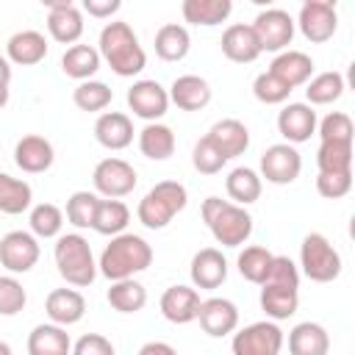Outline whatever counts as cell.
<instances>
[{
  "label": "cell",
  "instance_id": "41",
  "mask_svg": "<svg viewBox=\"0 0 355 355\" xmlns=\"http://www.w3.org/2000/svg\"><path fill=\"white\" fill-rule=\"evenodd\" d=\"M316 166L319 172H352V144L349 141H319Z\"/></svg>",
  "mask_w": 355,
  "mask_h": 355
},
{
  "label": "cell",
  "instance_id": "31",
  "mask_svg": "<svg viewBox=\"0 0 355 355\" xmlns=\"http://www.w3.org/2000/svg\"><path fill=\"white\" fill-rule=\"evenodd\" d=\"M233 11L230 0H183L180 3V14L186 22L191 25H202V28H214L222 25Z\"/></svg>",
  "mask_w": 355,
  "mask_h": 355
},
{
  "label": "cell",
  "instance_id": "10",
  "mask_svg": "<svg viewBox=\"0 0 355 355\" xmlns=\"http://www.w3.org/2000/svg\"><path fill=\"white\" fill-rule=\"evenodd\" d=\"M252 31H255V39L261 44V53L263 50L266 53H283V50H288L291 39H294V19L283 8H266L255 17Z\"/></svg>",
  "mask_w": 355,
  "mask_h": 355
},
{
  "label": "cell",
  "instance_id": "49",
  "mask_svg": "<svg viewBox=\"0 0 355 355\" xmlns=\"http://www.w3.org/2000/svg\"><path fill=\"white\" fill-rule=\"evenodd\" d=\"M263 283H277V286L300 288V269H297V263L288 255H275L272 258V266H269V275H266Z\"/></svg>",
  "mask_w": 355,
  "mask_h": 355
},
{
  "label": "cell",
  "instance_id": "36",
  "mask_svg": "<svg viewBox=\"0 0 355 355\" xmlns=\"http://www.w3.org/2000/svg\"><path fill=\"white\" fill-rule=\"evenodd\" d=\"M33 202V189L31 183L11 178L8 172H0V214L17 216L22 211H28Z\"/></svg>",
  "mask_w": 355,
  "mask_h": 355
},
{
  "label": "cell",
  "instance_id": "9",
  "mask_svg": "<svg viewBox=\"0 0 355 355\" xmlns=\"http://www.w3.org/2000/svg\"><path fill=\"white\" fill-rule=\"evenodd\" d=\"M294 25L313 44H322V42L333 39L336 31H338L336 3H330V0H305L300 6V14H297V22Z\"/></svg>",
  "mask_w": 355,
  "mask_h": 355
},
{
  "label": "cell",
  "instance_id": "4",
  "mask_svg": "<svg viewBox=\"0 0 355 355\" xmlns=\"http://www.w3.org/2000/svg\"><path fill=\"white\" fill-rule=\"evenodd\" d=\"M53 258H55V266H58V275L75 286V288H86L94 283L97 277V263H94V255H92V247H89V239L80 236V233H64L55 239V247H53Z\"/></svg>",
  "mask_w": 355,
  "mask_h": 355
},
{
  "label": "cell",
  "instance_id": "35",
  "mask_svg": "<svg viewBox=\"0 0 355 355\" xmlns=\"http://www.w3.org/2000/svg\"><path fill=\"white\" fill-rule=\"evenodd\" d=\"M105 300H108V305H111L114 311H119V313H139V311L147 305V288H144L139 280H133V277L116 280V283H111Z\"/></svg>",
  "mask_w": 355,
  "mask_h": 355
},
{
  "label": "cell",
  "instance_id": "24",
  "mask_svg": "<svg viewBox=\"0 0 355 355\" xmlns=\"http://www.w3.org/2000/svg\"><path fill=\"white\" fill-rule=\"evenodd\" d=\"M219 44H222L225 58H230L236 64H252L261 55V44L255 39V31H252V25H244V22L227 25Z\"/></svg>",
  "mask_w": 355,
  "mask_h": 355
},
{
  "label": "cell",
  "instance_id": "46",
  "mask_svg": "<svg viewBox=\"0 0 355 355\" xmlns=\"http://www.w3.org/2000/svg\"><path fill=\"white\" fill-rule=\"evenodd\" d=\"M28 302L22 283L14 275H0V316H17Z\"/></svg>",
  "mask_w": 355,
  "mask_h": 355
},
{
  "label": "cell",
  "instance_id": "37",
  "mask_svg": "<svg viewBox=\"0 0 355 355\" xmlns=\"http://www.w3.org/2000/svg\"><path fill=\"white\" fill-rule=\"evenodd\" d=\"M344 89H347V83H344L341 72H319L305 83V97H308L311 108L313 105H330L344 94Z\"/></svg>",
  "mask_w": 355,
  "mask_h": 355
},
{
  "label": "cell",
  "instance_id": "55",
  "mask_svg": "<svg viewBox=\"0 0 355 355\" xmlns=\"http://www.w3.org/2000/svg\"><path fill=\"white\" fill-rule=\"evenodd\" d=\"M0 355H14V349H11L8 341H0Z\"/></svg>",
  "mask_w": 355,
  "mask_h": 355
},
{
  "label": "cell",
  "instance_id": "48",
  "mask_svg": "<svg viewBox=\"0 0 355 355\" xmlns=\"http://www.w3.org/2000/svg\"><path fill=\"white\" fill-rule=\"evenodd\" d=\"M352 189V172H319L316 175V191L324 200H341Z\"/></svg>",
  "mask_w": 355,
  "mask_h": 355
},
{
  "label": "cell",
  "instance_id": "50",
  "mask_svg": "<svg viewBox=\"0 0 355 355\" xmlns=\"http://www.w3.org/2000/svg\"><path fill=\"white\" fill-rule=\"evenodd\" d=\"M72 355H116V349H114V344H111L105 336H100V333H86V336H80V338L75 341Z\"/></svg>",
  "mask_w": 355,
  "mask_h": 355
},
{
  "label": "cell",
  "instance_id": "20",
  "mask_svg": "<svg viewBox=\"0 0 355 355\" xmlns=\"http://www.w3.org/2000/svg\"><path fill=\"white\" fill-rule=\"evenodd\" d=\"M205 139L222 153L225 161L244 155L247 147H250V130L239 119H219V122H214Z\"/></svg>",
  "mask_w": 355,
  "mask_h": 355
},
{
  "label": "cell",
  "instance_id": "43",
  "mask_svg": "<svg viewBox=\"0 0 355 355\" xmlns=\"http://www.w3.org/2000/svg\"><path fill=\"white\" fill-rule=\"evenodd\" d=\"M100 205V194L94 191H72L67 200V219L69 225H75L78 230L94 227V214Z\"/></svg>",
  "mask_w": 355,
  "mask_h": 355
},
{
  "label": "cell",
  "instance_id": "5",
  "mask_svg": "<svg viewBox=\"0 0 355 355\" xmlns=\"http://www.w3.org/2000/svg\"><path fill=\"white\" fill-rule=\"evenodd\" d=\"M189 202V191L178 180L155 183L136 205V216L147 230H164Z\"/></svg>",
  "mask_w": 355,
  "mask_h": 355
},
{
  "label": "cell",
  "instance_id": "52",
  "mask_svg": "<svg viewBox=\"0 0 355 355\" xmlns=\"http://www.w3.org/2000/svg\"><path fill=\"white\" fill-rule=\"evenodd\" d=\"M139 355H178V349L172 344H166V341H147L139 349Z\"/></svg>",
  "mask_w": 355,
  "mask_h": 355
},
{
  "label": "cell",
  "instance_id": "47",
  "mask_svg": "<svg viewBox=\"0 0 355 355\" xmlns=\"http://www.w3.org/2000/svg\"><path fill=\"white\" fill-rule=\"evenodd\" d=\"M191 164H194V169H197L200 175H216V172H222V166H225L227 161H225L222 153L202 136V139L194 144V150H191Z\"/></svg>",
  "mask_w": 355,
  "mask_h": 355
},
{
  "label": "cell",
  "instance_id": "2",
  "mask_svg": "<svg viewBox=\"0 0 355 355\" xmlns=\"http://www.w3.org/2000/svg\"><path fill=\"white\" fill-rule=\"evenodd\" d=\"M150 263H153V247L147 244V239L136 233H119L100 252L97 272L111 283H116V280L136 277L139 272L150 269Z\"/></svg>",
  "mask_w": 355,
  "mask_h": 355
},
{
  "label": "cell",
  "instance_id": "33",
  "mask_svg": "<svg viewBox=\"0 0 355 355\" xmlns=\"http://www.w3.org/2000/svg\"><path fill=\"white\" fill-rule=\"evenodd\" d=\"M225 189H227L230 202L244 208V205H250V202H255V200L261 197L263 180H261V175H258L255 169H250V166H236V169L227 175Z\"/></svg>",
  "mask_w": 355,
  "mask_h": 355
},
{
  "label": "cell",
  "instance_id": "32",
  "mask_svg": "<svg viewBox=\"0 0 355 355\" xmlns=\"http://www.w3.org/2000/svg\"><path fill=\"white\" fill-rule=\"evenodd\" d=\"M191 50V36L183 25L178 22H166L158 28L155 33V55L161 61H183Z\"/></svg>",
  "mask_w": 355,
  "mask_h": 355
},
{
  "label": "cell",
  "instance_id": "27",
  "mask_svg": "<svg viewBox=\"0 0 355 355\" xmlns=\"http://www.w3.org/2000/svg\"><path fill=\"white\" fill-rule=\"evenodd\" d=\"M44 55H47V39L39 31H17L6 42V58L11 64L33 67V64L44 61Z\"/></svg>",
  "mask_w": 355,
  "mask_h": 355
},
{
  "label": "cell",
  "instance_id": "23",
  "mask_svg": "<svg viewBox=\"0 0 355 355\" xmlns=\"http://www.w3.org/2000/svg\"><path fill=\"white\" fill-rule=\"evenodd\" d=\"M44 311L50 316L53 324L58 327H69V324H78L86 313V300L80 291L75 288H53L44 300Z\"/></svg>",
  "mask_w": 355,
  "mask_h": 355
},
{
  "label": "cell",
  "instance_id": "12",
  "mask_svg": "<svg viewBox=\"0 0 355 355\" xmlns=\"http://www.w3.org/2000/svg\"><path fill=\"white\" fill-rule=\"evenodd\" d=\"M302 172V155L297 153L294 144H272L263 150L261 155V180L266 178V183H275V186H288L300 178Z\"/></svg>",
  "mask_w": 355,
  "mask_h": 355
},
{
  "label": "cell",
  "instance_id": "11",
  "mask_svg": "<svg viewBox=\"0 0 355 355\" xmlns=\"http://www.w3.org/2000/svg\"><path fill=\"white\" fill-rule=\"evenodd\" d=\"M42 250L39 239L28 230H8L0 239V266H6L11 275H25L36 266Z\"/></svg>",
  "mask_w": 355,
  "mask_h": 355
},
{
  "label": "cell",
  "instance_id": "38",
  "mask_svg": "<svg viewBox=\"0 0 355 355\" xmlns=\"http://www.w3.org/2000/svg\"><path fill=\"white\" fill-rule=\"evenodd\" d=\"M128 222H130V208L122 200H100L92 230H97L100 236H111L114 239V236L125 233Z\"/></svg>",
  "mask_w": 355,
  "mask_h": 355
},
{
  "label": "cell",
  "instance_id": "51",
  "mask_svg": "<svg viewBox=\"0 0 355 355\" xmlns=\"http://www.w3.org/2000/svg\"><path fill=\"white\" fill-rule=\"evenodd\" d=\"M122 8L119 0H83V11L89 17H97V19H105L111 14H116Z\"/></svg>",
  "mask_w": 355,
  "mask_h": 355
},
{
  "label": "cell",
  "instance_id": "3",
  "mask_svg": "<svg viewBox=\"0 0 355 355\" xmlns=\"http://www.w3.org/2000/svg\"><path fill=\"white\" fill-rule=\"evenodd\" d=\"M202 222L208 225L211 236L222 247H241L252 236V216L247 208L233 205L222 197H205L202 200Z\"/></svg>",
  "mask_w": 355,
  "mask_h": 355
},
{
  "label": "cell",
  "instance_id": "6",
  "mask_svg": "<svg viewBox=\"0 0 355 355\" xmlns=\"http://www.w3.org/2000/svg\"><path fill=\"white\" fill-rule=\"evenodd\" d=\"M300 269L313 283H333L341 275V255L322 233H308L300 244Z\"/></svg>",
  "mask_w": 355,
  "mask_h": 355
},
{
  "label": "cell",
  "instance_id": "7",
  "mask_svg": "<svg viewBox=\"0 0 355 355\" xmlns=\"http://www.w3.org/2000/svg\"><path fill=\"white\" fill-rule=\"evenodd\" d=\"M286 344L283 330L277 327V322H252L247 327H241L239 333H233L230 349L233 355H280Z\"/></svg>",
  "mask_w": 355,
  "mask_h": 355
},
{
  "label": "cell",
  "instance_id": "13",
  "mask_svg": "<svg viewBox=\"0 0 355 355\" xmlns=\"http://www.w3.org/2000/svg\"><path fill=\"white\" fill-rule=\"evenodd\" d=\"M128 108L147 122H158L169 108V94L158 80L141 78L128 89Z\"/></svg>",
  "mask_w": 355,
  "mask_h": 355
},
{
  "label": "cell",
  "instance_id": "21",
  "mask_svg": "<svg viewBox=\"0 0 355 355\" xmlns=\"http://www.w3.org/2000/svg\"><path fill=\"white\" fill-rule=\"evenodd\" d=\"M269 72L275 78H280L294 92L297 86H305L311 80V75H313V58L308 53H302V50H283V53H277L272 58Z\"/></svg>",
  "mask_w": 355,
  "mask_h": 355
},
{
  "label": "cell",
  "instance_id": "34",
  "mask_svg": "<svg viewBox=\"0 0 355 355\" xmlns=\"http://www.w3.org/2000/svg\"><path fill=\"white\" fill-rule=\"evenodd\" d=\"M100 61L103 58L92 44H72L61 55V69L67 78H75L83 83V80H92V75L100 69Z\"/></svg>",
  "mask_w": 355,
  "mask_h": 355
},
{
  "label": "cell",
  "instance_id": "28",
  "mask_svg": "<svg viewBox=\"0 0 355 355\" xmlns=\"http://www.w3.org/2000/svg\"><path fill=\"white\" fill-rule=\"evenodd\" d=\"M330 336L319 322H300L288 333V355H327Z\"/></svg>",
  "mask_w": 355,
  "mask_h": 355
},
{
  "label": "cell",
  "instance_id": "42",
  "mask_svg": "<svg viewBox=\"0 0 355 355\" xmlns=\"http://www.w3.org/2000/svg\"><path fill=\"white\" fill-rule=\"evenodd\" d=\"M114 100V92L103 83V80H83L75 86L72 92V103L80 108V111H89V114H97L103 108H108Z\"/></svg>",
  "mask_w": 355,
  "mask_h": 355
},
{
  "label": "cell",
  "instance_id": "15",
  "mask_svg": "<svg viewBox=\"0 0 355 355\" xmlns=\"http://www.w3.org/2000/svg\"><path fill=\"white\" fill-rule=\"evenodd\" d=\"M197 319H200V327L211 338H222V336H230L239 327V308L227 297H208V300L200 302Z\"/></svg>",
  "mask_w": 355,
  "mask_h": 355
},
{
  "label": "cell",
  "instance_id": "53",
  "mask_svg": "<svg viewBox=\"0 0 355 355\" xmlns=\"http://www.w3.org/2000/svg\"><path fill=\"white\" fill-rule=\"evenodd\" d=\"M0 83H11V61L0 55Z\"/></svg>",
  "mask_w": 355,
  "mask_h": 355
},
{
  "label": "cell",
  "instance_id": "8",
  "mask_svg": "<svg viewBox=\"0 0 355 355\" xmlns=\"http://www.w3.org/2000/svg\"><path fill=\"white\" fill-rule=\"evenodd\" d=\"M92 183H94V191L103 194L105 200H119L136 189L139 175L133 164H128L125 158H103L92 172Z\"/></svg>",
  "mask_w": 355,
  "mask_h": 355
},
{
  "label": "cell",
  "instance_id": "29",
  "mask_svg": "<svg viewBox=\"0 0 355 355\" xmlns=\"http://www.w3.org/2000/svg\"><path fill=\"white\" fill-rule=\"evenodd\" d=\"M72 341L69 333L58 324H36L28 333V355H69Z\"/></svg>",
  "mask_w": 355,
  "mask_h": 355
},
{
  "label": "cell",
  "instance_id": "44",
  "mask_svg": "<svg viewBox=\"0 0 355 355\" xmlns=\"http://www.w3.org/2000/svg\"><path fill=\"white\" fill-rule=\"evenodd\" d=\"M252 94H255V100L263 103V105H280V103L288 100L291 89H288L280 78H275V75L266 69V72H261V75L252 80Z\"/></svg>",
  "mask_w": 355,
  "mask_h": 355
},
{
  "label": "cell",
  "instance_id": "14",
  "mask_svg": "<svg viewBox=\"0 0 355 355\" xmlns=\"http://www.w3.org/2000/svg\"><path fill=\"white\" fill-rule=\"evenodd\" d=\"M47 31L61 44H75L83 36V14L69 0H47Z\"/></svg>",
  "mask_w": 355,
  "mask_h": 355
},
{
  "label": "cell",
  "instance_id": "18",
  "mask_svg": "<svg viewBox=\"0 0 355 355\" xmlns=\"http://www.w3.org/2000/svg\"><path fill=\"white\" fill-rule=\"evenodd\" d=\"M200 291L191 288V286H169L164 294H161V313L166 322L172 324H189L197 319V311H200Z\"/></svg>",
  "mask_w": 355,
  "mask_h": 355
},
{
  "label": "cell",
  "instance_id": "54",
  "mask_svg": "<svg viewBox=\"0 0 355 355\" xmlns=\"http://www.w3.org/2000/svg\"><path fill=\"white\" fill-rule=\"evenodd\" d=\"M8 97H11V92H8V83H0V108H6Z\"/></svg>",
  "mask_w": 355,
  "mask_h": 355
},
{
  "label": "cell",
  "instance_id": "30",
  "mask_svg": "<svg viewBox=\"0 0 355 355\" xmlns=\"http://www.w3.org/2000/svg\"><path fill=\"white\" fill-rule=\"evenodd\" d=\"M139 150L150 161H166L175 153V133L164 122H147L139 130Z\"/></svg>",
  "mask_w": 355,
  "mask_h": 355
},
{
  "label": "cell",
  "instance_id": "16",
  "mask_svg": "<svg viewBox=\"0 0 355 355\" xmlns=\"http://www.w3.org/2000/svg\"><path fill=\"white\" fill-rule=\"evenodd\" d=\"M316 111L308 103H288L277 114V133L286 144H302L316 133Z\"/></svg>",
  "mask_w": 355,
  "mask_h": 355
},
{
  "label": "cell",
  "instance_id": "19",
  "mask_svg": "<svg viewBox=\"0 0 355 355\" xmlns=\"http://www.w3.org/2000/svg\"><path fill=\"white\" fill-rule=\"evenodd\" d=\"M189 275H191L194 288H219L227 280V261H225L222 250L205 247V250L194 252Z\"/></svg>",
  "mask_w": 355,
  "mask_h": 355
},
{
  "label": "cell",
  "instance_id": "40",
  "mask_svg": "<svg viewBox=\"0 0 355 355\" xmlns=\"http://www.w3.org/2000/svg\"><path fill=\"white\" fill-rule=\"evenodd\" d=\"M28 225H31V233L36 239H58L61 227H64V211L53 202H39L31 208Z\"/></svg>",
  "mask_w": 355,
  "mask_h": 355
},
{
  "label": "cell",
  "instance_id": "25",
  "mask_svg": "<svg viewBox=\"0 0 355 355\" xmlns=\"http://www.w3.org/2000/svg\"><path fill=\"white\" fill-rule=\"evenodd\" d=\"M166 94L180 111H202L211 103V83L200 75H180L172 80Z\"/></svg>",
  "mask_w": 355,
  "mask_h": 355
},
{
  "label": "cell",
  "instance_id": "17",
  "mask_svg": "<svg viewBox=\"0 0 355 355\" xmlns=\"http://www.w3.org/2000/svg\"><path fill=\"white\" fill-rule=\"evenodd\" d=\"M53 161H55V150L44 136L28 133L14 144V164L28 175L47 172L53 166Z\"/></svg>",
  "mask_w": 355,
  "mask_h": 355
},
{
  "label": "cell",
  "instance_id": "26",
  "mask_svg": "<svg viewBox=\"0 0 355 355\" xmlns=\"http://www.w3.org/2000/svg\"><path fill=\"white\" fill-rule=\"evenodd\" d=\"M261 311L266 313L269 322H283L297 313L300 308V288L291 286H277V283H261Z\"/></svg>",
  "mask_w": 355,
  "mask_h": 355
},
{
  "label": "cell",
  "instance_id": "39",
  "mask_svg": "<svg viewBox=\"0 0 355 355\" xmlns=\"http://www.w3.org/2000/svg\"><path fill=\"white\" fill-rule=\"evenodd\" d=\"M272 258H275V255H272L266 247H258V244H252V247H244V250L239 252V258H236L239 275H241L244 280H250V283L261 286V283L266 280V275H269Z\"/></svg>",
  "mask_w": 355,
  "mask_h": 355
},
{
  "label": "cell",
  "instance_id": "1",
  "mask_svg": "<svg viewBox=\"0 0 355 355\" xmlns=\"http://www.w3.org/2000/svg\"><path fill=\"white\" fill-rule=\"evenodd\" d=\"M97 53L119 78H133L147 67V53L139 44V36L122 19H114L100 31Z\"/></svg>",
  "mask_w": 355,
  "mask_h": 355
},
{
  "label": "cell",
  "instance_id": "22",
  "mask_svg": "<svg viewBox=\"0 0 355 355\" xmlns=\"http://www.w3.org/2000/svg\"><path fill=\"white\" fill-rule=\"evenodd\" d=\"M133 122L122 111H105L94 122V139L105 150H125L133 144Z\"/></svg>",
  "mask_w": 355,
  "mask_h": 355
},
{
  "label": "cell",
  "instance_id": "45",
  "mask_svg": "<svg viewBox=\"0 0 355 355\" xmlns=\"http://www.w3.org/2000/svg\"><path fill=\"white\" fill-rule=\"evenodd\" d=\"M316 133L322 141H349L352 144V119L344 111H330L322 122H316Z\"/></svg>",
  "mask_w": 355,
  "mask_h": 355
}]
</instances>
